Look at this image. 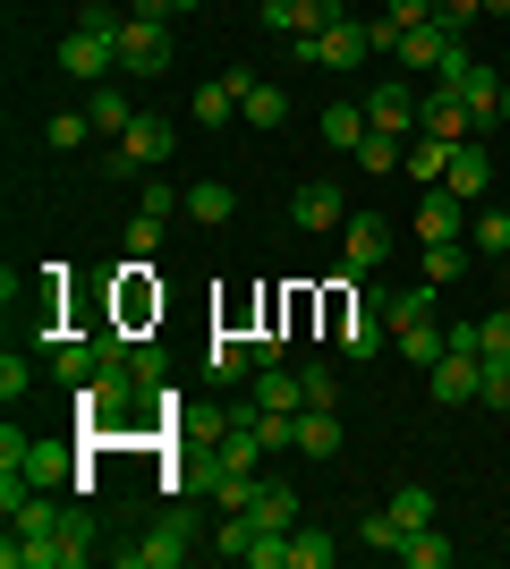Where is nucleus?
I'll list each match as a JSON object with an SVG mask.
<instances>
[{
  "label": "nucleus",
  "mask_w": 510,
  "mask_h": 569,
  "mask_svg": "<svg viewBox=\"0 0 510 569\" xmlns=\"http://www.w3.org/2000/svg\"><path fill=\"white\" fill-rule=\"evenodd\" d=\"M0 468H18L26 485H43V493H86V485H94V476L77 468V451L69 442H34V433H0Z\"/></svg>",
  "instance_id": "1"
},
{
  "label": "nucleus",
  "mask_w": 510,
  "mask_h": 569,
  "mask_svg": "<svg viewBox=\"0 0 510 569\" xmlns=\"http://www.w3.org/2000/svg\"><path fill=\"white\" fill-rule=\"evenodd\" d=\"M170 153H179V128H170L162 111H137V119H128V137L102 153V179H137V170H162Z\"/></svg>",
  "instance_id": "2"
},
{
  "label": "nucleus",
  "mask_w": 510,
  "mask_h": 569,
  "mask_svg": "<svg viewBox=\"0 0 510 569\" xmlns=\"http://www.w3.org/2000/svg\"><path fill=\"white\" fill-rule=\"evenodd\" d=\"M460 51H468L460 26L426 18V26H409V34H400V51H391V60H400V69H417V77H451V60H460Z\"/></svg>",
  "instance_id": "3"
},
{
  "label": "nucleus",
  "mask_w": 510,
  "mask_h": 569,
  "mask_svg": "<svg viewBox=\"0 0 510 569\" xmlns=\"http://www.w3.org/2000/svg\"><path fill=\"white\" fill-rule=\"evenodd\" d=\"M442 86H460L468 119H477V137H493V128H502V69H486L477 51H460V60H451V77H442Z\"/></svg>",
  "instance_id": "4"
},
{
  "label": "nucleus",
  "mask_w": 510,
  "mask_h": 569,
  "mask_svg": "<svg viewBox=\"0 0 510 569\" xmlns=\"http://www.w3.org/2000/svg\"><path fill=\"white\" fill-rule=\"evenodd\" d=\"M366 119H374L383 137H426V94H417V77H383V86L366 94Z\"/></svg>",
  "instance_id": "5"
},
{
  "label": "nucleus",
  "mask_w": 510,
  "mask_h": 569,
  "mask_svg": "<svg viewBox=\"0 0 510 569\" xmlns=\"http://www.w3.org/2000/svg\"><path fill=\"white\" fill-rule=\"evenodd\" d=\"M188 552H196V519H188V510H170V519L146 527V545H128L120 561H128V569H179Z\"/></svg>",
  "instance_id": "6"
},
{
  "label": "nucleus",
  "mask_w": 510,
  "mask_h": 569,
  "mask_svg": "<svg viewBox=\"0 0 510 569\" xmlns=\"http://www.w3.org/2000/svg\"><path fill=\"white\" fill-rule=\"evenodd\" d=\"M170 69V18H128L120 26V77H162Z\"/></svg>",
  "instance_id": "7"
},
{
  "label": "nucleus",
  "mask_w": 510,
  "mask_h": 569,
  "mask_svg": "<svg viewBox=\"0 0 510 569\" xmlns=\"http://www.w3.org/2000/svg\"><path fill=\"white\" fill-rule=\"evenodd\" d=\"M332 340H340V357H383L391 349V323H383V307H374V298H358V307H340L332 315Z\"/></svg>",
  "instance_id": "8"
},
{
  "label": "nucleus",
  "mask_w": 510,
  "mask_h": 569,
  "mask_svg": "<svg viewBox=\"0 0 510 569\" xmlns=\"http://www.w3.org/2000/svg\"><path fill=\"white\" fill-rule=\"evenodd\" d=\"M60 77H77V86L120 77V43H111V34H94V26H77L69 43H60Z\"/></svg>",
  "instance_id": "9"
},
{
  "label": "nucleus",
  "mask_w": 510,
  "mask_h": 569,
  "mask_svg": "<svg viewBox=\"0 0 510 569\" xmlns=\"http://www.w3.org/2000/svg\"><path fill=\"white\" fill-rule=\"evenodd\" d=\"M340 256H349V272H374V263L391 256V221H383V213H366V204H358V213L340 221Z\"/></svg>",
  "instance_id": "10"
},
{
  "label": "nucleus",
  "mask_w": 510,
  "mask_h": 569,
  "mask_svg": "<svg viewBox=\"0 0 510 569\" xmlns=\"http://www.w3.org/2000/svg\"><path fill=\"white\" fill-rule=\"evenodd\" d=\"M477 375H486V357H477V349H442L434 366H426L434 400H451V408H468V400H477Z\"/></svg>",
  "instance_id": "11"
},
{
  "label": "nucleus",
  "mask_w": 510,
  "mask_h": 569,
  "mask_svg": "<svg viewBox=\"0 0 510 569\" xmlns=\"http://www.w3.org/2000/svg\"><path fill=\"white\" fill-rule=\"evenodd\" d=\"M434 238H468V204L451 188H417V247H434Z\"/></svg>",
  "instance_id": "12"
},
{
  "label": "nucleus",
  "mask_w": 510,
  "mask_h": 569,
  "mask_svg": "<svg viewBox=\"0 0 510 569\" xmlns=\"http://www.w3.org/2000/svg\"><path fill=\"white\" fill-rule=\"evenodd\" d=\"M221 77L239 86V119H247V128H281V119H290V94H281V86H264L256 69H221Z\"/></svg>",
  "instance_id": "13"
},
{
  "label": "nucleus",
  "mask_w": 510,
  "mask_h": 569,
  "mask_svg": "<svg viewBox=\"0 0 510 569\" xmlns=\"http://www.w3.org/2000/svg\"><path fill=\"white\" fill-rule=\"evenodd\" d=\"M426 137H451V144L477 137V119H468L460 86H442V77H426Z\"/></svg>",
  "instance_id": "14"
},
{
  "label": "nucleus",
  "mask_w": 510,
  "mask_h": 569,
  "mask_svg": "<svg viewBox=\"0 0 510 569\" xmlns=\"http://www.w3.org/2000/svg\"><path fill=\"white\" fill-rule=\"evenodd\" d=\"M290 221L298 230H340V221H349V196H340L332 179H307V188L290 196Z\"/></svg>",
  "instance_id": "15"
},
{
  "label": "nucleus",
  "mask_w": 510,
  "mask_h": 569,
  "mask_svg": "<svg viewBox=\"0 0 510 569\" xmlns=\"http://www.w3.org/2000/svg\"><path fill=\"white\" fill-rule=\"evenodd\" d=\"M86 119H94V137H128V119H137V94H128L120 77H102V86H86Z\"/></svg>",
  "instance_id": "16"
},
{
  "label": "nucleus",
  "mask_w": 510,
  "mask_h": 569,
  "mask_svg": "<svg viewBox=\"0 0 510 569\" xmlns=\"http://www.w3.org/2000/svg\"><path fill=\"white\" fill-rule=\"evenodd\" d=\"M442 188L460 196V204H486V188H493V162H486V144L468 137V144H451V179Z\"/></svg>",
  "instance_id": "17"
},
{
  "label": "nucleus",
  "mask_w": 510,
  "mask_h": 569,
  "mask_svg": "<svg viewBox=\"0 0 510 569\" xmlns=\"http://www.w3.org/2000/svg\"><path fill=\"white\" fill-rule=\"evenodd\" d=\"M366 51H374V43H366V18H340V26H323V34H316V60H323V69H358Z\"/></svg>",
  "instance_id": "18"
},
{
  "label": "nucleus",
  "mask_w": 510,
  "mask_h": 569,
  "mask_svg": "<svg viewBox=\"0 0 510 569\" xmlns=\"http://www.w3.org/2000/svg\"><path fill=\"white\" fill-rule=\"evenodd\" d=\"M366 298L383 307L391 332H409V323H434V281H426V289H366Z\"/></svg>",
  "instance_id": "19"
},
{
  "label": "nucleus",
  "mask_w": 510,
  "mask_h": 569,
  "mask_svg": "<svg viewBox=\"0 0 510 569\" xmlns=\"http://www.w3.org/2000/svg\"><path fill=\"white\" fill-rule=\"evenodd\" d=\"M417 188H442L451 179V137H409V162H400Z\"/></svg>",
  "instance_id": "20"
},
{
  "label": "nucleus",
  "mask_w": 510,
  "mask_h": 569,
  "mask_svg": "<svg viewBox=\"0 0 510 569\" xmlns=\"http://www.w3.org/2000/svg\"><path fill=\"white\" fill-rule=\"evenodd\" d=\"M204 366H213V382H256V340L221 332L213 349H204Z\"/></svg>",
  "instance_id": "21"
},
{
  "label": "nucleus",
  "mask_w": 510,
  "mask_h": 569,
  "mask_svg": "<svg viewBox=\"0 0 510 569\" xmlns=\"http://www.w3.org/2000/svg\"><path fill=\"white\" fill-rule=\"evenodd\" d=\"M247 519H256V527H272V536H290V527H298V493H290V485H256Z\"/></svg>",
  "instance_id": "22"
},
{
  "label": "nucleus",
  "mask_w": 510,
  "mask_h": 569,
  "mask_svg": "<svg viewBox=\"0 0 510 569\" xmlns=\"http://www.w3.org/2000/svg\"><path fill=\"white\" fill-rule=\"evenodd\" d=\"M51 375L69 382V391H86V382L102 375V349L94 340H60V349H51Z\"/></svg>",
  "instance_id": "23"
},
{
  "label": "nucleus",
  "mask_w": 510,
  "mask_h": 569,
  "mask_svg": "<svg viewBox=\"0 0 510 569\" xmlns=\"http://www.w3.org/2000/svg\"><path fill=\"white\" fill-rule=\"evenodd\" d=\"M298 451H307V459L340 451V417H332V408H298Z\"/></svg>",
  "instance_id": "24"
},
{
  "label": "nucleus",
  "mask_w": 510,
  "mask_h": 569,
  "mask_svg": "<svg viewBox=\"0 0 510 569\" xmlns=\"http://www.w3.org/2000/svg\"><path fill=\"white\" fill-rule=\"evenodd\" d=\"M366 128H374V119H366V102H332V111H323V144H340V153H358Z\"/></svg>",
  "instance_id": "25"
},
{
  "label": "nucleus",
  "mask_w": 510,
  "mask_h": 569,
  "mask_svg": "<svg viewBox=\"0 0 510 569\" xmlns=\"http://www.w3.org/2000/svg\"><path fill=\"white\" fill-rule=\"evenodd\" d=\"M391 349H400V357L417 366V375H426V366H434V357L451 349V332H442V323H409V332H391Z\"/></svg>",
  "instance_id": "26"
},
{
  "label": "nucleus",
  "mask_w": 510,
  "mask_h": 569,
  "mask_svg": "<svg viewBox=\"0 0 510 569\" xmlns=\"http://www.w3.org/2000/svg\"><path fill=\"white\" fill-rule=\"evenodd\" d=\"M477 408L510 417V349H486V375H477Z\"/></svg>",
  "instance_id": "27"
},
{
  "label": "nucleus",
  "mask_w": 510,
  "mask_h": 569,
  "mask_svg": "<svg viewBox=\"0 0 510 569\" xmlns=\"http://www.w3.org/2000/svg\"><path fill=\"white\" fill-rule=\"evenodd\" d=\"M256 536H264V527L247 519V510H221V527H213V552H221V561H247V552H256Z\"/></svg>",
  "instance_id": "28"
},
{
  "label": "nucleus",
  "mask_w": 510,
  "mask_h": 569,
  "mask_svg": "<svg viewBox=\"0 0 510 569\" xmlns=\"http://www.w3.org/2000/svg\"><path fill=\"white\" fill-rule=\"evenodd\" d=\"M400 561H409V569H451V561H460V545H451V536H434V527H417L409 545H400Z\"/></svg>",
  "instance_id": "29"
},
{
  "label": "nucleus",
  "mask_w": 510,
  "mask_h": 569,
  "mask_svg": "<svg viewBox=\"0 0 510 569\" xmlns=\"http://www.w3.org/2000/svg\"><path fill=\"white\" fill-rule=\"evenodd\" d=\"M340 561V536H323V527H298L290 536V569H332Z\"/></svg>",
  "instance_id": "30"
},
{
  "label": "nucleus",
  "mask_w": 510,
  "mask_h": 569,
  "mask_svg": "<svg viewBox=\"0 0 510 569\" xmlns=\"http://www.w3.org/2000/svg\"><path fill=\"white\" fill-rule=\"evenodd\" d=\"M468 247H477L486 263H502V256H510V213H493V204H486V213L468 221Z\"/></svg>",
  "instance_id": "31"
},
{
  "label": "nucleus",
  "mask_w": 510,
  "mask_h": 569,
  "mask_svg": "<svg viewBox=\"0 0 510 569\" xmlns=\"http://www.w3.org/2000/svg\"><path fill=\"white\" fill-rule=\"evenodd\" d=\"M230 119H239V86H230V77H213V86L196 94V128H230Z\"/></svg>",
  "instance_id": "32"
},
{
  "label": "nucleus",
  "mask_w": 510,
  "mask_h": 569,
  "mask_svg": "<svg viewBox=\"0 0 510 569\" xmlns=\"http://www.w3.org/2000/svg\"><path fill=\"white\" fill-rule=\"evenodd\" d=\"M400 162H409V137H383V128H366L358 170H374V179H383V170H400Z\"/></svg>",
  "instance_id": "33"
},
{
  "label": "nucleus",
  "mask_w": 510,
  "mask_h": 569,
  "mask_svg": "<svg viewBox=\"0 0 510 569\" xmlns=\"http://www.w3.org/2000/svg\"><path fill=\"white\" fill-rule=\"evenodd\" d=\"M230 213H239V196L221 188V179H204V188H188V221H213V230H221V221H230Z\"/></svg>",
  "instance_id": "34"
},
{
  "label": "nucleus",
  "mask_w": 510,
  "mask_h": 569,
  "mask_svg": "<svg viewBox=\"0 0 510 569\" xmlns=\"http://www.w3.org/2000/svg\"><path fill=\"white\" fill-rule=\"evenodd\" d=\"M460 272H468V238H434V247H426V281H460Z\"/></svg>",
  "instance_id": "35"
},
{
  "label": "nucleus",
  "mask_w": 510,
  "mask_h": 569,
  "mask_svg": "<svg viewBox=\"0 0 510 569\" xmlns=\"http://www.w3.org/2000/svg\"><path fill=\"white\" fill-rule=\"evenodd\" d=\"M358 545H366V552H391V561H400V545H409V527L391 519V510H374V519H358Z\"/></svg>",
  "instance_id": "36"
},
{
  "label": "nucleus",
  "mask_w": 510,
  "mask_h": 569,
  "mask_svg": "<svg viewBox=\"0 0 510 569\" xmlns=\"http://www.w3.org/2000/svg\"><path fill=\"white\" fill-rule=\"evenodd\" d=\"M391 519L409 527V536H417V527H434V493H426V485H400V493H391Z\"/></svg>",
  "instance_id": "37"
},
{
  "label": "nucleus",
  "mask_w": 510,
  "mask_h": 569,
  "mask_svg": "<svg viewBox=\"0 0 510 569\" xmlns=\"http://www.w3.org/2000/svg\"><path fill=\"white\" fill-rule=\"evenodd\" d=\"M128 375L146 382V391H162V382H170V357H162V340H137V357H128Z\"/></svg>",
  "instance_id": "38"
},
{
  "label": "nucleus",
  "mask_w": 510,
  "mask_h": 569,
  "mask_svg": "<svg viewBox=\"0 0 510 569\" xmlns=\"http://www.w3.org/2000/svg\"><path fill=\"white\" fill-rule=\"evenodd\" d=\"M43 137L60 144V153H77V144L94 137V119H86V111H60V119H51V128H43Z\"/></svg>",
  "instance_id": "39"
},
{
  "label": "nucleus",
  "mask_w": 510,
  "mask_h": 569,
  "mask_svg": "<svg viewBox=\"0 0 510 569\" xmlns=\"http://www.w3.org/2000/svg\"><path fill=\"white\" fill-rule=\"evenodd\" d=\"M290 536H298V527H290ZM290 536H272V527H264L256 552H247V569H290Z\"/></svg>",
  "instance_id": "40"
},
{
  "label": "nucleus",
  "mask_w": 510,
  "mask_h": 569,
  "mask_svg": "<svg viewBox=\"0 0 510 569\" xmlns=\"http://www.w3.org/2000/svg\"><path fill=\"white\" fill-rule=\"evenodd\" d=\"M307 375V408H340V375L332 366H298Z\"/></svg>",
  "instance_id": "41"
},
{
  "label": "nucleus",
  "mask_w": 510,
  "mask_h": 569,
  "mask_svg": "<svg viewBox=\"0 0 510 569\" xmlns=\"http://www.w3.org/2000/svg\"><path fill=\"white\" fill-rule=\"evenodd\" d=\"M26 382H34V366H26V357L9 349V357H0V400L18 408V400H26Z\"/></svg>",
  "instance_id": "42"
},
{
  "label": "nucleus",
  "mask_w": 510,
  "mask_h": 569,
  "mask_svg": "<svg viewBox=\"0 0 510 569\" xmlns=\"http://www.w3.org/2000/svg\"><path fill=\"white\" fill-rule=\"evenodd\" d=\"M86 26H94V34H111V43H120V26H128V0H86Z\"/></svg>",
  "instance_id": "43"
},
{
  "label": "nucleus",
  "mask_w": 510,
  "mask_h": 569,
  "mask_svg": "<svg viewBox=\"0 0 510 569\" xmlns=\"http://www.w3.org/2000/svg\"><path fill=\"white\" fill-rule=\"evenodd\" d=\"M349 18V0H307V9H298V34H323V26H340Z\"/></svg>",
  "instance_id": "44"
},
{
  "label": "nucleus",
  "mask_w": 510,
  "mask_h": 569,
  "mask_svg": "<svg viewBox=\"0 0 510 569\" xmlns=\"http://www.w3.org/2000/svg\"><path fill=\"white\" fill-rule=\"evenodd\" d=\"M162 230H170V221H153V213H137V221H128V256L146 263V256H153V247H162Z\"/></svg>",
  "instance_id": "45"
},
{
  "label": "nucleus",
  "mask_w": 510,
  "mask_h": 569,
  "mask_svg": "<svg viewBox=\"0 0 510 569\" xmlns=\"http://www.w3.org/2000/svg\"><path fill=\"white\" fill-rule=\"evenodd\" d=\"M400 34H409V26H400V18H383V9H374V18H366V43L383 51V60H391V51H400Z\"/></svg>",
  "instance_id": "46"
},
{
  "label": "nucleus",
  "mask_w": 510,
  "mask_h": 569,
  "mask_svg": "<svg viewBox=\"0 0 510 569\" xmlns=\"http://www.w3.org/2000/svg\"><path fill=\"white\" fill-rule=\"evenodd\" d=\"M434 18H442V26H460V34H468V26L486 18V0H434Z\"/></svg>",
  "instance_id": "47"
},
{
  "label": "nucleus",
  "mask_w": 510,
  "mask_h": 569,
  "mask_svg": "<svg viewBox=\"0 0 510 569\" xmlns=\"http://www.w3.org/2000/svg\"><path fill=\"white\" fill-rule=\"evenodd\" d=\"M298 9H307V0H264V26L272 34H298Z\"/></svg>",
  "instance_id": "48"
},
{
  "label": "nucleus",
  "mask_w": 510,
  "mask_h": 569,
  "mask_svg": "<svg viewBox=\"0 0 510 569\" xmlns=\"http://www.w3.org/2000/svg\"><path fill=\"white\" fill-rule=\"evenodd\" d=\"M383 18H400V26H426V18H434V0H383Z\"/></svg>",
  "instance_id": "49"
},
{
  "label": "nucleus",
  "mask_w": 510,
  "mask_h": 569,
  "mask_svg": "<svg viewBox=\"0 0 510 569\" xmlns=\"http://www.w3.org/2000/svg\"><path fill=\"white\" fill-rule=\"evenodd\" d=\"M486 349H510V307H502V315H486Z\"/></svg>",
  "instance_id": "50"
},
{
  "label": "nucleus",
  "mask_w": 510,
  "mask_h": 569,
  "mask_svg": "<svg viewBox=\"0 0 510 569\" xmlns=\"http://www.w3.org/2000/svg\"><path fill=\"white\" fill-rule=\"evenodd\" d=\"M188 9H204V0H170V18H188Z\"/></svg>",
  "instance_id": "51"
},
{
  "label": "nucleus",
  "mask_w": 510,
  "mask_h": 569,
  "mask_svg": "<svg viewBox=\"0 0 510 569\" xmlns=\"http://www.w3.org/2000/svg\"><path fill=\"white\" fill-rule=\"evenodd\" d=\"M502 119H510V60H502Z\"/></svg>",
  "instance_id": "52"
},
{
  "label": "nucleus",
  "mask_w": 510,
  "mask_h": 569,
  "mask_svg": "<svg viewBox=\"0 0 510 569\" xmlns=\"http://www.w3.org/2000/svg\"><path fill=\"white\" fill-rule=\"evenodd\" d=\"M486 9H493V18H502V9H510V0H486Z\"/></svg>",
  "instance_id": "53"
}]
</instances>
